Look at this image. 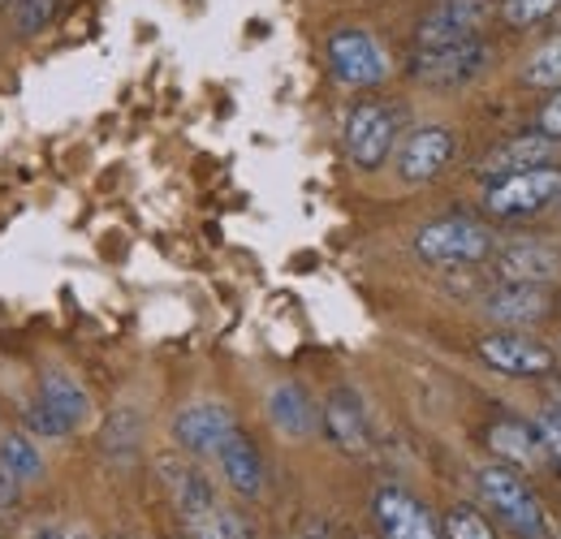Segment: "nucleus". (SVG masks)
<instances>
[{
	"label": "nucleus",
	"instance_id": "nucleus-20",
	"mask_svg": "<svg viewBox=\"0 0 561 539\" xmlns=\"http://www.w3.org/2000/svg\"><path fill=\"white\" fill-rule=\"evenodd\" d=\"M39 402L53 405V410L70 423V432L91 418V398H87V389L73 380L70 371H61V367H48V371L39 376Z\"/></svg>",
	"mask_w": 561,
	"mask_h": 539
},
{
	"label": "nucleus",
	"instance_id": "nucleus-22",
	"mask_svg": "<svg viewBox=\"0 0 561 539\" xmlns=\"http://www.w3.org/2000/svg\"><path fill=\"white\" fill-rule=\"evenodd\" d=\"M139 432H142L139 414L135 410H117L108 418V427H104V454L117 458V462H130L135 449H139Z\"/></svg>",
	"mask_w": 561,
	"mask_h": 539
},
{
	"label": "nucleus",
	"instance_id": "nucleus-29",
	"mask_svg": "<svg viewBox=\"0 0 561 539\" xmlns=\"http://www.w3.org/2000/svg\"><path fill=\"white\" fill-rule=\"evenodd\" d=\"M536 135L553 138V142H561V91H553L549 100H545V108H540V117H536Z\"/></svg>",
	"mask_w": 561,
	"mask_h": 539
},
{
	"label": "nucleus",
	"instance_id": "nucleus-1",
	"mask_svg": "<svg viewBox=\"0 0 561 539\" xmlns=\"http://www.w3.org/2000/svg\"><path fill=\"white\" fill-rule=\"evenodd\" d=\"M476 488H480V501L489 505V514L518 539H549L553 536V523L536 496V488L523 479V471L505 467V462H492L476 474Z\"/></svg>",
	"mask_w": 561,
	"mask_h": 539
},
{
	"label": "nucleus",
	"instance_id": "nucleus-30",
	"mask_svg": "<svg viewBox=\"0 0 561 539\" xmlns=\"http://www.w3.org/2000/svg\"><path fill=\"white\" fill-rule=\"evenodd\" d=\"M216 536H220V539H251V527H247L238 514L216 509Z\"/></svg>",
	"mask_w": 561,
	"mask_h": 539
},
{
	"label": "nucleus",
	"instance_id": "nucleus-31",
	"mask_svg": "<svg viewBox=\"0 0 561 539\" xmlns=\"http://www.w3.org/2000/svg\"><path fill=\"white\" fill-rule=\"evenodd\" d=\"M18 501H22V483L0 471V514H13V509H18Z\"/></svg>",
	"mask_w": 561,
	"mask_h": 539
},
{
	"label": "nucleus",
	"instance_id": "nucleus-23",
	"mask_svg": "<svg viewBox=\"0 0 561 539\" xmlns=\"http://www.w3.org/2000/svg\"><path fill=\"white\" fill-rule=\"evenodd\" d=\"M57 18V0H9V26L22 39H35Z\"/></svg>",
	"mask_w": 561,
	"mask_h": 539
},
{
	"label": "nucleus",
	"instance_id": "nucleus-13",
	"mask_svg": "<svg viewBox=\"0 0 561 539\" xmlns=\"http://www.w3.org/2000/svg\"><path fill=\"white\" fill-rule=\"evenodd\" d=\"M216 467L225 474V483L238 492V496H247V501H255L260 492H264V454L255 449V440L242 432V427H233L225 440H220V449H216Z\"/></svg>",
	"mask_w": 561,
	"mask_h": 539
},
{
	"label": "nucleus",
	"instance_id": "nucleus-25",
	"mask_svg": "<svg viewBox=\"0 0 561 539\" xmlns=\"http://www.w3.org/2000/svg\"><path fill=\"white\" fill-rule=\"evenodd\" d=\"M523 78H527L531 87H540V91H561V35L545 39V44L536 48V57L527 61Z\"/></svg>",
	"mask_w": 561,
	"mask_h": 539
},
{
	"label": "nucleus",
	"instance_id": "nucleus-28",
	"mask_svg": "<svg viewBox=\"0 0 561 539\" xmlns=\"http://www.w3.org/2000/svg\"><path fill=\"white\" fill-rule=\"evenodd\" d=\"M536 432H540V440H545L549 462H558L561 467V410L558 405H545V414L536 418Z\"/></svg>",
	"mask_w": 561,
	"mask_h": 539
},
{
	"label": "nucleus",
	"instance_id": "nucleus-7",
	"mask_svg": "<svg viewBox=\"0 0 561 539\" xmlns=\"http://www.w3.org/2000/svg\"><path fill=\"white\" fill-rule=\"evenodd\" d=\"M371 518H376L380 539H440V523L427 514V505L420 496H411L407 488H398V483L376 488Z\"/></svg>",
	"mask_w": 561,
	"mask_h": 539
},
{
	"label": "nucleus",
	"instance_id": "nucleus-21",
	"mask_svg": "<svg viewBox=\"0 0 561 539\" xmlns=\"http://www.w3.org/2000/svg\"><path fill=\"white\" fill-rule=\"evenodd\" d=\"M0 471L9 474V479H18L22 488L39 483V479H44V454H39L35 436H26V432H4V436H0Z\"/></svg>",
	"mask_w": 561,
	"mask_h": 539
},
{
	"label": "nucleus",
	"instance_id": "nucleus-8",
	"mask_svg": "<svg viewBox=\"0 0 561 539\" xmlns=\"http://www.w3.org/2000/svg\"><path fill=\"white\" fill-rule=\"evenodd\" d=\"M329 69L346 87H376L389 73V57H385V48L367 31H351L346 26V31L329 35Z\"/></svg>",
	"mask_w": 561,
	"mask_h": 539
},
{
	"label": "nucleus",
	"instance_id": "nucleus-17",
	"mask_svg": "<svg viewBox=\"0 0 561 539\" xmlns=\"http://www.w3.org/2000/svg\"><path fill=\"white\" fill-rule=\"evenodd\" d=\"M268 418L285 440H307L320 432V405L311 402V393L294 380H280L268 389Z\"/></svg>",
	"mask_w": 561,
	"mask_h": 539
},
{
	"label": "nucleus",
	"instance_id": "nucleus-10",
	"mask_svg": "<svg viewBox=\"0 0 561 539\" xmlns=\"http://www.w3.org/2000/svg\"><path fill=\"white\" fill-rule=\"evenodd\" d=\"M449 160H454V130L449 126H420L398 147V177L411 186H423V182L440 177L449 169Z\"/></svg>",
	"mask_w": 561,
	"mask_h": 539
},
{
	"label": "nucleus",
	"instance_id": "nucleus-5",
	"mask_svg": "<svg viewBox=\"0 0 561 539\" xmlns=\"http://www.w3.org/2000/svg\"><path fill=\"white\" fill-rule=\"evenodd\" d=\"M476 354L484 358V367H492L496 376H510V380H540V376L558 371V354L545 341L510 333V329L480 337Z\"/></svg>",
	"mask_w": 561,
	"mask_h": 539
},
{
	"label": "nucleus",
	"instance_id": "nucleus-11",
	"mask_svg": "<svg viewBox=\"0 0 561 539\" xmlns=\"http://www.w3.org/2000/svg\"><path fill=\"white\" fill-rule=\"evenodd\" d=\"M484 0H440L436 9H427L415 31L420 48H449V44H467L480 39V22H484Z\"/></svg>",
	"mask_w": 561,
	"mask_h": 539
},
{
	"label": "nucleus",
	"instance_id": "nucleus-4",
	"mask_svg": "<svg viewBox=\"0 0 561 539\" xmlns=\"http://www.w3.org/2000/svg\"><path fill=\"white\" fill-rule=\"evenodd\" d=\"M393 142H398V113L389 104H380V100L354 104L346 117V156L354 169H363V173L380 169L389 160Z\"/></svg>",
	"mask_w": 561,
	"mask_h": 539
},
{
	"label": "nucleus",
	"instance_id": "nucleus-3",
	"mask_svg": "<svg viewBox=\"0 0 561 539\" xmlns=\"http://www.w3.org/2000/svg\"><path fill=\"white\" fill-rule=\"evenodd\" d=\"M561 199V169L545 164V169H527V173H510L496 177L484 191V211L496 220H518V216H536L545 207Z\"/></svg>",
	"mask_w": 561,
	"mask_h": 539
},
{
	"label": "nucleus",
	"instance_id": "nucleus-16",
	"mask_svg": "<svg viewBox=\"0 0 561 539\" xmlns=\"http://www.w3.org/2000/svg\"><path fill=\"white\" fill-rule=\"evenodd\" d=\"M496 272L514 285H549L561 276V251L545 242H510L496 251Z\"/></svg>",
	"mask_w": 561,
	"mask_h": 539
},
{
	"label": "nucleus",
	"instance_id": "nucleus-14",
	"mask_svg": "<svg viewBox=\"0 0 561 539\" xmlns=\"http://www.w3.org/2000/svg\"><path fill=\"white\" fill-rule=\"evenodd\" d=\"M160 479H164V488H169V496H173V505H178V514L186 518L191 531L195 527H208L211 518H216L220 505L211 496V483L204 479V471H195L191 462H164Z\"/></svg>",
	"mask_w": 561,
	"mask_h": 539
},
{
	"label": "nucleus",
	"instance_id": "nucleus-6",
	"mask_svg": "<svg viewBox=\"0 0 561 539\" xmlns=\"http://www.w3.org/2000/svg\"><path fill=\"white\" fill-rule=\"evenodd\" d=\"M489 69V44L484 39H467V44H449V48H415L411 57V78L423 87H467Z\"/></svg>",
	"mask_w": 561,
	"mask_h": 539
},
{
	"label": "nucleus",
	"instance_id": "nucleus-26",
	"mask_svg": "<svg viewBox=\"0 0 561 539\" xmlns=\"http://www.w3.org/2000/svg\"><path fill=\"white\" fill-rule=\"evenodd\" d=\"M22 432L35 436V440H66L70 436V423L53 405H44L35 398V402H26V410H22Z\"/></svg>",
	"mask_w": 561,
	"mask_h": 539
},
{
	"label": "nucleus",
	"instance_id": "nucleus-27",
	"mask_svg": "<svg viewBox=\"0 0 561 539\" xmlns=\"http://www.w3.org/2000/svg\"><path fill=\"white\" fill-rule=\"evenodd\" d=\"M558 4L561 0H505V22H510V26H536V22H545Z\"/></svg>",
	"mask_w": 561,
	"mask_h": 539
},
{
	"label": "nucleus",
	"instance_id": "nucleus-2",
	"mask_svg": "<svg viewBox=\"0 0 561 539\" xmlns=\"http://www.w3.org/2000/svg\"><path fill=\"white\" fill-rule=\"evenodd\" d=\"M492 251V233L471 216H440L415 233V255L432 268H467Z\"/></svg>",
	"mask_w": 561,
	"mask_h": 539
},
{
	"label": "nucleus",
	"instance_id": "nucleus-18",
	"mask_svg": "<svg viewBox=\"0 0 561 539\" xmlns=\"http://www.w3.org/2000/svg\"><path fill=\"white\" fill-rule=\"evenodd\" d=\"M553 138L545 135H518L510 138V142H501V147H492L489 156L480 160V177L484 182H496V177H510V173H527V169H545L549 160H553Z\"/></svg>",
	"mask_w": 561,
	"mask_h": 539
},
{
	"label": "nucleus",
	"instance_id": "nucleus-32",
	"mask_svg": "<svg viewBox=\"0 0 561 539\" xmlns=\"http://www.w3.org/2000/svg\"><path fill=\"white\" fill-rule=\"evenodd\" d=\"M61 539H87V536H61Z\"/></svg>",
	"mask_w": 561,
	"mask_h": 539
},
{
	"label": "nucleus",
	"instance_id": "nucleus-24",
	"mask_svg": "<svg viewBox=\"0 0 561 539\" xmlns=\"http://www.w3.org/2000/svg\"><path fill=\"white\" fill-rule=\"evenodd\" d=\"M440 539H496V527L476 505H454L440 518Z\"/></svg>",
	"mask_w": 561,
	"mask_h": 539
},
{
	"label": "nucleus",
	"instance_id": "nucleus-9",
	"mask_svg": "<svg viewBox=\"0 0 561 539\" xmlns=\"http://www.w3.org/2000/svg\"><path fill=\"white\" fill-rule=\"evenodd\" d=\"M233 427H238V418L225 402H191L173 414V440L191 458H216L220 440Z\"/></svg>",
	"mask_w": 561,
	"mask_h": 539
},
{
	"label": "nucleus",
	"instance_id": "nucleus-12",
	"mask_svg": "<svg viewBox=\"0 0 561 539\" xmlns=\"http://www.w3.org/2000/svg\"><path fill=\"white\" fill-rule=\"evenodd\" d=\"M320 427H324V436H329L342 454H351V458L371 454V423H367L363 398H358L354 389H333V393H329V402L320 410Z\"/></svg>",
	"mask_w": 561,
	"mask_h": 539
},
{
	"label": "nucleus",
	"instance_id": "nucleus-15",
	"mask_svg": "<svg viewBox=\"0 0 561 539\" xmlns=\"http://www.w3.org/2000/svg\"><path fill=\"white\" fill-rule=\"evenodd\" d=\"M549 289L545 285H514V280H501L484 298V311L501 329H527V324H540L549 316Z\"/></svg>",
	"mask_w": 561,
	"mask_h": 539
},
{
	"label": "nucleus",
	"instance_id": "nucleus-19",
	"mask_svg": "<svg viewBox=\"0 0 561 539\" xmlns=\"http://www.w3.org/2000/svg\"><path fill=\"white\" fill-rule=\"evenodd\" d=\"M484 440H489L492 454L505 467H514V471H527V467H536V462L549 458L536 423H523V418H496L489 432H484Z\"/></svg>",
	"mask_w": 561,
	"mask_h": 539
}]
</instances>
